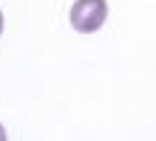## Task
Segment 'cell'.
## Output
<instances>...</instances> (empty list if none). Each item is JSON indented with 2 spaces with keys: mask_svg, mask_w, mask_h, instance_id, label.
Instances as JSON below:
<instances>
[{
  "mask_svg": "<svg viewBox=\"0 0 156 141\" xmlns=\"http://www.w3.org/2000/svg\"><path fill=\"white\" fill-rule=\"evenodd\" d=\"M105 17H108V3L105 0H74V6L68 12V20L74 25V31H80V34L99 31Z\"/></svg>",
  "mask_w": 156,
  "mask_h": 141,
  "instance_id": "cell-1",
  "label": "cell"
},
{
  "mask_svg": "<svg viewBox=\"0 0 156 141\" xmlns=\"http://www.w3.org/2000/svg\"><path fill=\"white\" fill-rule=\"evenodd\" d=\"M0 141H6V130H3V124H0Z\"/></svg>",
  "mask_w": 156,
  "mask_h": 141,
  "instance_id": "cell-2",
  "label": "cell"
},
{
  "mask_svg": "<svg viewBox=\"0 0 156 141\" xmlns=\"http://www.w3.org/2000/svg\"><path fill=\"white\" fill-rule=\"evenodd\" d=\"M0 34H3V12H0Z\"/></svg>",
  "mask_w": 156,
  "mask_h": 141,
  "instance_id": "cell-3",
  "label": "cell"
}]
</instances>
